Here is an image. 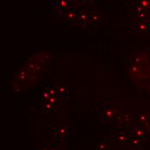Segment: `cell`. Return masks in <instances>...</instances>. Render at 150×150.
Instances as JSON below:
<instances>
[{
    "instance_id": "2",
    "label": "cell",
    "mask_w": 150,
    "mask_h": 150,
    "mask_svg": "<svg viewBox=\"0 0 150 150\" xmlns=\"http://www.w3.org/2000/svg\"><path fill=\"white\" fill-rule=\"evenodd\" d=\"M138 4L140 8L145 11L150 10V0H138Z\"/></svg>"
},
{
    "instance_id": "1",
    "label": "cell",
    "mask_w": 150,
    "mask_h": 150,
    "mask_svg": "<svg viewBox=\"0 0 150 150\" xmlns=\"http://www.w3.org/2000/svg\"><path fill=\"white\" fill-rule=\"evenodd\" d=\"M55 87H56L57 95H60V96H65L68 91V87L67 86H65V85L55 86Z\"/></svg>"
},
{
    "instance_id": "7",
    "label": "cell",
    "mask_w": 150,
    "mask_h": 150,
    "mask_svg": "<svg viewBox=\"0 0 150 150\" xmlns=\"http://www.w3.org/2000/svg\"><path fill=\"white\" fill-rule=\"evenodd\" d=\"M140 118H141V119H142V120H144V119H146L147 117H146L145 116H143V115H142V116H141V117H140Z\"/></svg>"
},
{
    "instance_id": "8",
    "label": "cell",
    "mask_w": 150,
    "mask_h": 150,
    "mask_svg": "<svg viewBox=\"0 0 150 150\" xmlns=\"http://www.w3.org/2000/svg\"><path fill=\"white\" fill-rule=\"evenodd\" d=\"M147 29L150 30V23H149V24H148V25H147Z\"/></svg>"
},
{
    "instance_id": "3",
    "label": "cell",
    "mask_w": 150,
    "mask_h": 150,
    "mask_svg": "<svg viewBox=\"0 0 150 150\" xmlns=\"http://www.w3.org/2000/svg\"><path fill=\"white\" fill-rule=\"evenodd\" d=\"M42 107L43 110H45L46 111H52L54 110V105L49 103L47 100H43V102L42 104Z\"/></svg>"
},
{
    "instance_id": "4",
    "label": "cell",
    "mask_w": 150,
    "mask_h": 150,
    "mask_svg": "<svg viewBox=\"0 0 150 150\" xmlns=\"http://www.w3.org/2000/svg\"><path fill=\"white\" fill-rule=\"evenodd\" d=\"M42 98H44V100H47L51 97V94H50L49 90H48V86L43 88L42 92Z\"/></svg>"
},
{
    "instance_id": "6",
    "label": "cell",
    "mask_w": 150,
    "mask_h": 150,
    "mask_svg": "<svg viewBox=\"0 0 150 150\" xmlns=\"http://www.w3.org/2000/svg\"><path fill=\"white\" fill-rule=\"evenodd\" d=\"M58 132H59V134L60 135H62V134H66V132H67V130H66V129L65 128H60L59 129V130H57Z\"/></svg>"
},
{
    "instance_id": "9",
    "label": "cell",
    "mask_w": 150,
    "mask_h": 150,
    "mask_svg": "<svg viewBox=\"0 0 150 150\" xmlns=\"http://www.w3.org/2000/svg\"><path fill=\"white\" fill-rule=\"evenodd\" d=\"M42 150H50V149H48L47 148H43V149H42Z\"/></svg>"
},
{
    "instance_id": "10",
    "label": "cell",
    "mask_w": 150,
    "mask_h": 150,
    "mask_svg": "<svg viewBox=\"0 0 150 150\" xmlns=\"http://www.w3.org/2000/svg\"><path fill=\"white\" fill-rule=\"evenodd\" d=\"M50 150H56V149H51Z\"/></svg>"
},
{
    "instance_id": "5",
    "label": "cell",
    "mask_w": 150,
    "mask_h": 150,
    "mask_svg": "<svg viewBox=\"0 0 150 150\" xmlns=\"http://www.w3.org/2000/svg\"><path fill=\"white\" fill-rule=\"evenodd\" d=\"M47 101L49 102V103H51V104H53V105H54L55 103H56V101H57V98H56V96H54V97H50L48 99H47Z\"/></svg>"
}]
</instances>
